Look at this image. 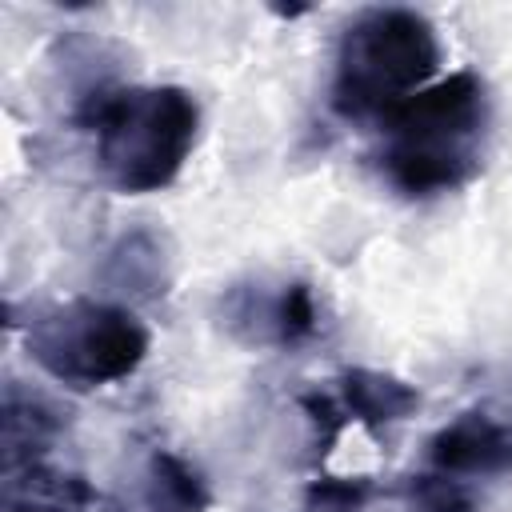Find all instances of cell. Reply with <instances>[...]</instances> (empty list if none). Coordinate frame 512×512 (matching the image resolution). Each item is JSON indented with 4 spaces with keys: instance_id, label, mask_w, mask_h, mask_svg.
Instances as JSON below:
<instances>
[{
    "instance_id": "1",
    "label": "cell",
    "mask_w": 512,
    "mask_h": 512,
    "mask_svg": "<svg viewBox=\"0 0 512 512\" xmlns=\"http://www.w3.org/2000/svg\"><path fill=\"white\" fill-rule=\"evenodd\" d=\"M380 176L408 200L460 192L484 168L492 96L476 72H452L408 96L384 120Z\"/></svg>"
},
{
    "instance_id": "2",
    "label": "cell",
    "mask_w": 512,
    "mask_h": 512,
    "mask_svg": "<svg viewBox=\"0 0 512 512\" xmlns=\"http://www.w3.org/2000/svg\"><path fill=\"white\" fill-rule=\"evenodd\" d=\"M76 124L96 132V168L108 188L148 196L168 188L200 140V100L180 84L104 88L76 104Z\"/></svg>"
},
{
    "instance_id": "3",
    "label": "cell",
    "mask_w": 512,
    "mask_h": 512,
    "mask_svg": "<svg viewBox=\"0 0 512 512\" xmlns=\"http://www.w3.org/2000/svg\"><path fill=\"white\" fill-rule=\"evenodd\" d=\"M440 36L412 8H364L336 44L332 108L344 120H384L440 72Z\"/></svg>"
},
{
    "instance_id": "4",
    "label": "cell",
    "mask_w": 512,
    "mask_h": 512,
    "mask_svg": "<svg viewBox=\"0 0 512 512\" xmlns=\"http://www.w3.org/2000/svg\"><path fill=\"white\" fill-rule=\"evenodd\" d=\"M148 344V328L132 308L88 296L40 312L24 332L28 360L76 392L128 380L144 364Z\"/></svg>"
},
{
    "instance_id": "5",
    "label": "cell",
    "mask_w": 512,
    "mask_h": 512,
    "mask_svg": "<svg viewBox=\"0 0 512 512\" xmlns=\"http://www.w3.org/2000/svg\"><path fill=\"white\" fill-rule=\"evenodd\" d=\"M224 328L252 348H296L320 332V308L308 280H288L276 292L232 288L224 296Z\"/></svg>"
},
{
    "instance_id": "6",
    "label": "cell",
    "mask_w": 512,
    "mask_h": 512,
    "mask_svg": "<svg viewBox=\"0 0 512 512\" xmlns=\"http://www.w3.org/2000/svg\"><path fill=\"white\" fill-rule=\"evenodd\" d=\"M428 460L444 476H492L512 472V424L484 408L460 412L428 440Z\"/></svg>"
},
{
    "instance_id": "7",
    "label": "cell",
    "mask_w": 512,
    "mask_h": 512,
    "mask_svg": "<svg viewBox=\"0 0 512 512\" xmlns=\"http://www.w3.org/2000/svg\"><path fill=\"white\" fill-rule=\"evenodd\" d=\"M208 508L212 496L204 476L168 448H152L116 500V512H208Z\"/></svg>"
},
{
    "instance_id": "8",
    "label": "cell",
    "mask_w": 512,
    "mask_h": 512,
    "mask_svg": "<svg viewBox=\"0 0 512 512\" xmlns=\"http://www.w3.org/2000/svg\"><path fill=\"white\" fill-rule=\"evenodd\" d=\"M104 284L128 300H156L168 292L172 284V252H168V240L152 228H132L124 232L108 256H104V268H100Z\"/></svg>"
},
{
    "instance_id": "9",
    "label": "cell",
    "mask_w": 512,
    "mask_h": 512,
    "mask_svg": "<svg viewBox=\"0 0 512 512\" xmlns=\"http://www.w3.org/2000/svg\"><path fill=\"white\" fill-rule=\"evenodd\" d=\"M336 384H340V408L348 412V420L364 428L400 424L420 408V388L380 368H344Z\"/></svg>"
},
{
    "instance_id": "10",
    "label": "cell",
    "mask_w": 512,
    "mask_h": 512,
    "mask_svg": "<svg viewBox=\"0 0 512 512\" xmlns=\"http://www.w3.org/2000/svg\"><path fill=\"white\" fill-rule=\"evenodd\" d=\"M0 428H4V472H16L20 464L24 468H36L40 452H48V444L60 436L56 412L40 396H28L20 388H8L4 392Z\"/></svg>"
},
{
    "instance_id": "11",
    "label": "cell",
    "mask_w": 512,
    "mask_h": 512,
    "mask_svg": "<svg viewBox=\"0 0 512 512\" xmlns=\"http://www.w3.org/2000/svg\"><path fill=\"white\" fill-rule=\"evenodd\" d=\"M408 504L412 512H480L476 492L460 476H444L436 468L408 480Z\"/></svg>"
},
{
    "instance_id": "12",
    "label": "cell",
    "mask_w": 512,
    "mask_h": 512,
    "mask_svg": "<svg viewBox=\"0 0 512 512\" xmlns=\"http://www.w3.org/2000/svg\"><path fill=\"white\" fill-rule=\"evenodd\" d=\"M372 500L368 476H316L304 488V512H364Z\"/></svg>"
},
{
    "instance_id": "13",
    "label": "cell",
    "mask_w": 512,
    "mask_h": 512,
    "mask_svg": "<svg viewBox=\"0 0 512 512\" xmlns=\"http://www.w3.org/2000/svg\"><path fill=\"white\" fill-rule=\"evenodd\" d=\"M300 412L308 416L320 452H328V448L336 444V436L344 432V424H348V412L340 408V400H332V396L320 392V388H312V392L300 396Z\"/></svg>"
},
{
    "instance_id": "14",
    "label": "cell",
    "mask_w": 512,
    "mask_h": 512,
    "mask_svg": "<svg viewBox=\"0 0 512 512\" xmlns=\"http://www.w3.org/2000/svg\"><path fill=\"white\" fill-rule=\"evenodd\" d=\"M8 512H64V508H44V504H8Z\"/></svg>"
}]
</instances>
